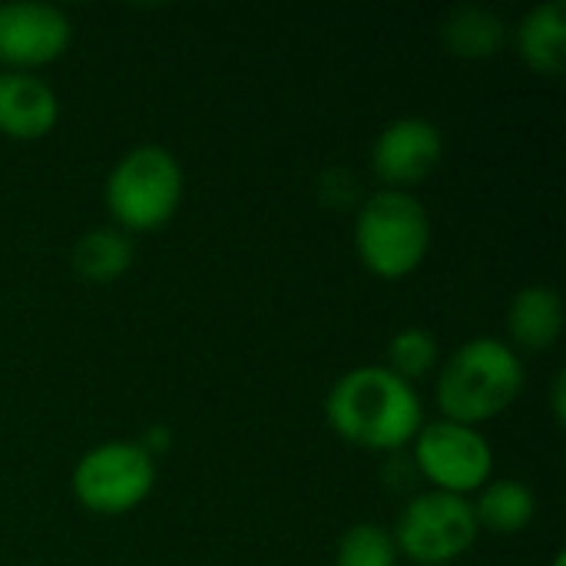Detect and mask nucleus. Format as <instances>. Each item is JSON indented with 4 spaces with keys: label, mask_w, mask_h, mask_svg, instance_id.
<instances>
[{
    "label": "nucleus",
    "mask_w": 566,
    "mask_h": 566,
    "mask_svg": "<svg viewBox=\"0 0 566 566\" xmlns=\"http://www.w3.org/2000/svg\"><path fill=\"white\" fill-rule=\"evenodd\" d=\"M415 468L441 494H478L494 474V451L481 428H468L448 418L424 421L411 441Z\"/></svg>",
    "instance_id": "7"
},
{
    "label": "nucleus",
    "mask_w": 566,
    "mask_h": 566,
    "mask_svg": "<svg viewBox=\"0 0 566 566\" xmlns=\"http://www.w3.org/2000/svg\"><path fill=\"white\" fill-rule=\"evenodd\" d=\"M551 405H554V418H557V421H564L566 418V375L564 371L554 378V388H551Z\"/></svg>",
    "instance_id": "18"
},
{
    "label": "nucleus",
    "mask_w": 566,
    "mask_h": 566,
    "mask_svg": "<svg viewBox=\"0 0 566 566\" xmlns=\"http://www.w3.org/2000/svg\"><path fill=\"white\" fill-rule=\"evenodd\" d=\"M474 507V521L478 531H488L494 537H514L524 534L534 517H537V497L524 481L514 478H501V481H488L478 497L471 501Z\"/></svg>",
    "instance_id": "13"
},
{
    "label": "nucleus",
    "mask_w": 566,
    "mask_h": 566,
    "mask_svg": "<svg viewBox=\"0 0 566 566\" xmlns=\"http://www.w3.org/2000/svg\"><path fill=\"white\" fill-rule=\"evenodd\" d=\"M133 265V242L116 226L90 229L73 245V269L86 282H116Z\"/></svg>",
    "instance_id": "15"
},
{
    "label": "nucleus",
    "mask_w": 566,
    "mask_h": 566,
    "mask_svg": "<svg viewBox=\"0 0 566 566\" xmlns=\"http://www.w3.org/2000/svg\"><path fill=\"white\" fill-rule=\"evenodd\" d=\"M527 371L521 355L504 338H471L451 352L438 371L434 398L448 421L481 428L504 415L524 391Z\"/></svg>",
    "instance_id": "2"
},
{
    "label": "nucleus",
    "mask_w": 566,
    "mask_h": 566,
    "mask_svg": "<svg viewBox=\"0 0 566 566\" xmlns=\"http://www.w3.org/2000/svg\"><path fill=\"white\" fill-rule=\"evenodd\" d=\"M551 566H566V554H557V557H554V564Z\"/></svg>",
    "instance_id": "19"
},
{
    "label": "nucleus",
    "mask_w": 566,
    "mask_h": 566,
    "mask_svg": "<svg viewBox=\"0 0 566 566\" xmlns=\"http://www.w3.org/2000/svg\"><path fill=\"white\" fill-rule=\"evenodd\" d=\"M431 216L408 189H378L355 216V252L381 282L415 275L431 252Z\"/></svg>",
    "instance_id": "3"
},
{
    "label": "nucleus",
    "mask_w": 566,
    "mask_h": 566,
    "mask_svg": "<svg viewBox=\"0 0 566 566\" xmlns=\"http://www.w3.org/2000/svg\"><path fill=\"white\" fill-rule=\"evenodd\" d=\"M438 365V338L428 328H401L388 342V371L405 378L408 385L428 378Z\"/></svg>",
    "instance_id": "16"
},
{
    "label": "nucleus",
    "mask_w": 566,
    "mask_h": 566,
    "mask_svg": "<svg viewBox=\"0 0 566 566\" xmlns=\"http://www.w3.org/2000/svg\"><path fill=\"white\" fill-rule=\"evenodd\" d=\"M60 123V99L36 73L0 70V133L20 143L43 139Z\"/></svg>",
    "instance_id": "10"
},
{
    "label": "nucleus",
    "mask_w": 566,
    "mask_h": 566,
    "mask_svg": "<svg viewBox=\"0 0 566 566\" xmlns=\"http://www.w3.org/2000/svg\"><path fill=\"white\" fill-rule=\"evenodd\" d=\"M70 17L40 0L0 3V63L17 73H33L60 60L70 46Z\"/></svg>",
    "instance_id": "8"
},
{
    "label": "nucleus",
    "mask_w": 566,
    "mask_h": 566,
    "mask_svg": "<svg viewBox=\"0 0 566 566\" xmlns=\"http://www.w3.org/2000/svg\"><path fill=\"white\" fill-rule=\"evenodd\" d=\"M441 40H444L448 53H454L461 60H488L504 46L507 27L488 7H458L448 13V20L441 27Z\"/></svg>",
    "instance_id": "14"
},
{
    "label": "nucleus",
    "mask_w": 566,
    "mask_h": 566,
    "mask_svg": "<svg viewBox=\"0 0 566 566\" xmlns=\"http://www.w3.org/2000/svg\"><path fill=\"white\" fill-rule=\"evenodd\" d=\"M328 428L361 451H398L424 424V405L405 378L385 365L345 371L325 398Z\"/></svg>",
    "instance_id": "1"
},
{
    "label": "nucleus",
    "mask_w": 566,
    "mask_h": 566,
    "mask_svg": "<svg viewBox=\"0 0 566 566\" xmlns=\"http://www.w3.org/2000/svg\"><path fill=\"white\" fill-rule=\"evenodd\" d=\"M517 53L541 76H560L566 70V3L547 0L527 10L517 23Z\"/></svg>",
    "instance_id": "12"
},
{
    "label": "nucleus",
    "mask_w": 566,
    "mask_h": 566,
    "mask_svg": "<svg viewBox=\"0 0 566 566\" xmlns=\"http://www.w3.org/2000/svg\"><path fill=\"white\" fill-rule=\"evenodd\" d=\"M398 564V547L391 531L381 524H355L342 534L335 566H395Z\"/></svg>",
    "instance_id": "17"
},
{
    "label": "nucleus",
    "mask_w": 566,
    "mask_h": 566,
    "mask_svg": "<svg viewBox=\"0 0 566 566\" xmlns=\"http://www.w3.org/2000/svg\"><path fill=\"white\" fill-rule=\"evenodd\" d=\"M444 156L441 129L424 116H401L388 123L371 143V169L385 189H408L428 179Z\"/></svg>",
    "instance_id": "9"
},
{
    "label": "nucleus",
    "mask_w": 566,
    "mask_h": 566,
    "mask_svg": "<svg viewBox=\"0 0 566 566\" xmlns=\"http://www.w3.org/2000/svg\"><path fill=\"white\" fill-rule=\"evenodd\" d=\"M103 199L119 232H156L182 202V166L166 146H133L109 169Z\"/></svg>",
    "instance_id": "4"
},
{
    "label": "nucleus",
    "mask_w": 566,
    "mask_h": 566,
    "mask_svg": "<svg viewBox=\"0 0 566 566\" xmlns=\"http://www.w3.org/2000/svg\"><path fill=\"white\" fill-rule=\"evenodd\" d=\"M564 335V298L551 285H524L507 308V345L517 352H551Z\"/></svg>",
    "instance_id": "11"
},
{
    "label": "nucleus",
    "mask_w": 566,
    "mask_h": 566,
    "mask_svg": "<svg viewBox=\"0 0 566 566\" xmlns=\"http://www.w3.org/2000/svg\"><path fill=\"white\" fill-rule=\"evenodd\" d=\"M70 488L90 514H129L156 488V458L139 441H103L76 461Z\"/></svg>",
    "instance_id": "5"
},
{
    "label": "nucleus",
    "mask_w": 566,
    "mask_h": 566,
    "mask_svg": "<svg viewBox=\"0 0 566 566\" xmlns=\"http://www.w3.org/2000/svg\"><path fill=\"white\" fill-rule=\"evenodd\" d=\"M478 521L468 497L428 491L405 504L391 531L398 557L415 566H448L464 557L478 541Z\"/></svg>",
    "instance_id": "6"
}]
</instances>
